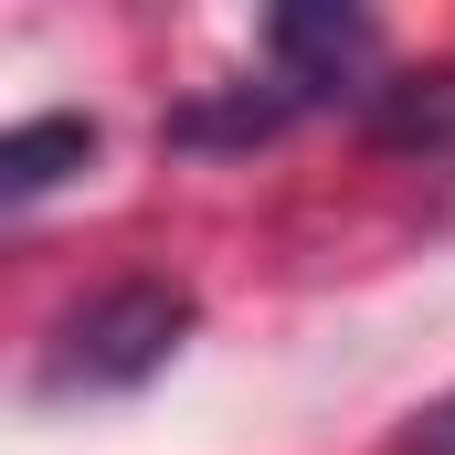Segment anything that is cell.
Segmentation results:
<instances>
[{
	"instance_id": "6da1fadb",
	"label": "cell",
	"mask_w": 455,
	"mask_h": 455,
	"mask_svg": "<svg viewBox=\"0 0 455 455\" xmlns=\"http://www.w3.org/2000/svg\"><path fill=\"white\" fill-rule=\"evenodd\" d=\"M191 286H170V275H127L107 297H85L53 349H43V392H138V381H159L180 339H191Z\"/></svg>"
},
{
	"instance_id": "277c9868",
	"label": "cell",
	"mask_w": 455,
	"mask_h": 455,
	"mask_svg": "<svg viewBox=\"0 0 455 455\" xmlns=\"http://www.w3.org/2000/svg\"><path fill=\"white\" fill-rule=\"evenodd\" d=\"M392 455H455V392H445V403H424V413L403 424V445H392Z\"/></svg>"
},
{
	"instance_id": "3957f363",
	"label": "cell",
	"mask_w": 455,
	"mask_h": 455,
	"mask_svg": "<svg viewBox=\"0 0 455 455\" xmlns=\"http://www.w3.org/2000/svg\"><path fill=\"white\" fill-rule=\"evenodd\" d=\"M85 159H96V116H21V127L0 138V202L21 212V202L64 191Z\"/></svg>"
},
{
	"instance_id": "7a4b0ae2",
	"label": "cell",
	"mask_w": 455,
	"mask_h": 455,
	"mask_svg": "<svg viewBox=\"0 0 455 455\" xmlns=\"http://www.w3.org/2000/svg\"><path fill=\"white\" fill-rule=\"evenodd\" d=\"M360 138L392 159H455V64H403L360 96Z\"/></svg>"
}]
</instances>
